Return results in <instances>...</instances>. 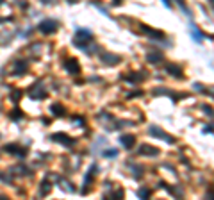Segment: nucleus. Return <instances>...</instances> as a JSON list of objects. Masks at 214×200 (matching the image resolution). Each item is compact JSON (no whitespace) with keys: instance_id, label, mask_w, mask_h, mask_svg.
Listing matches in <instances>:
<instances>
[{"instance_id":"3","label":"nucleus","mask_w":214,"mask_h":200,"mask_svg":"<svg viewBox=\"0 0 214 200\" xmlns=\"http://www.w3.org/2000/svg\"><path fill=\"white\" fill-rule=\"evenodd\" d=\"M191 34L195 36V41H196V43H202V34L196 30V27H193V25H191Z\"/></svg>"},{"instance_id":"4","label":"nucleus","mask_w":214,"mask_h":200,"mask_svg":"<svg viewBox=\"0 0 214 200\" xmlns=\"http://www.w3.org/2000/svg\"><path fill=\"white\" fill-rule=\"evenodd\" d=\"M68 66L71 68V70H68V71H71V73L79 71V65H75V61H73V59H70V61H68Z\"/></svg>"},{"instance_id":"2","label":"nucleus","mask_w":214,"mask_h":200,"mask_svg":"<svg viewBox=\"0 0 214 200\" xmlns=\"http://www.w3.org/2000/svg\"><path fill=\"white\" fill-rule=\"evenodd\" d=\"M120 141L123 143V146H127V148H130V146H132V141H134V136H123V138H121Z\"/></svg>"},{"instance_id":"1","label":"nucleus","mask_w":214,"mask_h":200,"mask_svg":"<svg viewBox=\"0 0 214 200\" xmlns=\"http://www.w3.org/2000/svg\"><path fill=\"white\" fill-rule=\"evenodd\" d=\"M39 29H41L43 32H54L55 30V22H48L46 20V22H43L41 25H39Z\"/></svg>"}]
</instances>
